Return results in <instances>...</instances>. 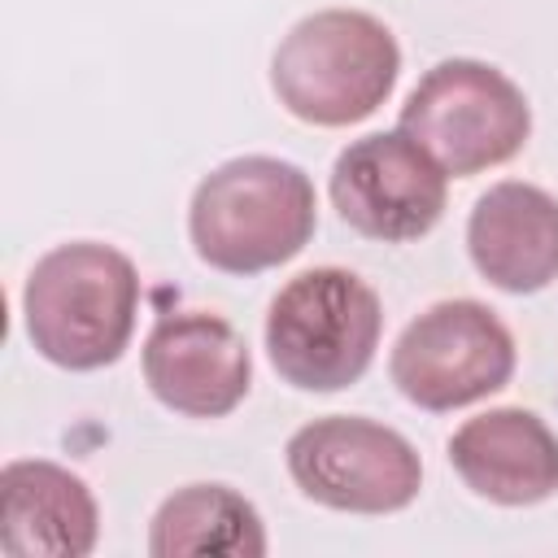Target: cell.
Returning <instances> with one entry per match:
<instances>
[{"mask_svg":"<svg viewBox=\"0 0 558 558\" xmlns=\"http://www.w3.org/2000/svg\"><path fill=\"white\" fill-rule=\"evenodd\" d=\"M140 314L135 262L100 240H70L48 248L22 288V323L31 349L61 371L113 366Z\"/></svg>","mask_w":558,"mask_h":558,"instance_id":"1","label":"cell"},{"mask_svg":"<svg viewBox=\"0 0 558 558\" xmlns=\"http://www.w3.org/2000/svg\"><path fill=\"white\" fill-rule=\"evenodd\" d=\"M318 227V196L296 161L248 153L214 166L187 205V235L205 266L262 275L292 262Z\"/></svg>","mask_w":558,"mask_h":558,"instance_id":"2","label":"cell"},{"mask_svg":"<svg viewBox=\"0 0 558 558\" xmlns=\"http://www.w3.org/2000/svg\"><path fill=\"white\" fill-rule=\"evenodd\" d=\"M397 35L362 9H318L301 17L270 57V92L310 126H353L397 87Z\"/></svg>","mask_w":558,"mask_h":558,"instance_id":"3","label":"cell"},{"mask_svg":"<svg viewBox=\"0 0 558 558\" xmlns=\"http://www.w3.org/2000/svg\"><path fill=\"white\" fill-rule=\"evenodd\" d=\"M379 331V292L344 266H314L275 292L266 310V357L301 392H340L371 371Z\"/></svg>","mask_w":558,"mask_h":558,"instance_id":"4","label":"cell"},{"mask_svg":"<svg viewBox=\"0 0 558 558\" xmlns=\"http://www.w3.org/2000/svg\"><path fill=\"white\" fill-rule=\"evenodd\" d=\"M397 126L427 148L445 174L471 179L527 144L532 105L506 70L475 57H449L414 83Z\"/></svg>","mask_w":558,"mask_h":558,"instance_id":"5","label":"cell"},{"mask_svg":"<svg viewBox=\"0 0 558 558\" xmlns=\"http://www.w3.org/2000/svg\"><path fill=\"white\" fill-rule=\"evenodd\" d=\"M388 375L410 405L449 414L510 384L514 336L484 301H436L401 327L388 353Z\"/></svg>","mask_w":558,"mask_h":558,"instance_id":"6","label":"cell"},{"mask_svg":"<svg viewBox=\"0 0 558 558\" xmlns=\"http://www.w3.org/2000/svg\"><path fill=\"white\" fill-rule=\"evenodd\" d=\"M292 484L344 514H397L423 488L418 449L388 423L362 414H327L288 436Z\"/></svg>","mask_w":558,"mask_h":558,"instance_id":"7","label":"cell"},{"mask_svg":"<svg viewBox=\"0 0 558 558\" xmlns=\"http://www.w3.org/2000/svg\"><path fill=\"white\" fill-rule=\"evenodd\" d=\"M445 170L401 126L371 131L340 148L331 166V205L366 240L405 244L427 235L445 214Z\"/></svg>","mask_w":558,"mask_h":558,"instance_id":"8","label":"cell"},{"mask_svg":"<svg viewBox=\"0 0 558 558\" xmlns=\"http://www.w3.org/2000/svg\"><path fill=\"white\" fill-rule=\"evenodd\" d=\"M144 384L183 418L231 414L253 384V357L244 336L209 310H170L144 336Z\"/></svg>","mask_w":558,"mask_h":558,"instance_id":"9","label":"cell"},{"mask_svg":"<svg viewBox=\"0 0 558 558\" xmlns=\"http://www.w3.org/2000/svg\"><path fill=\"white\" fill-rule=\"evenodd\" d=\"M458 480L493 506H536L558 493V436L523 405H497L449 436Z\"/></svg>","mask_w":558,"mask_h":558,"instance_id":"10","label":"cell"},{"mask_svg":"<svg viewBox=\"0 0 558 558\" xmlns=\"http://www.w3.org/2000/svg\"><path fill=\"white\" fill-rule=\"evenodd\" d=\"M100 510L83 475L48 458L0 471V549L9 558H83L96 549Z\"/></svg>","mask_w":558,"mask_h":558,"instance_id":"11","label":"cell"},{"mask_svg":"<svg viewBox=\"0 0 558 558\" xmlns=\"http://www.w3.org/2000/svg\"><path fill=\"white\" fill-rule=\"evenodd\" d=\"M466 253L501 292L549 288L558 279V201L523 179L493 183L466 218Z\"/></svg>","mask_w":558,"mask_h":558,"instance_id":"12","label":"cell"},{"mask_svg":"<svg viewBox=\"0 0 558 558\" xmlns=\"http://www.w3.org/2000/svg\"><path fill=\"white\" fill-rule=\"evenodd\" d=\"M153 558H262L266 523L231 484L174 488L148 523Z\"/></svg>","mask_w":558,"mask_h":558,"instance_id":"13","label":"cell"}]
</instances>
